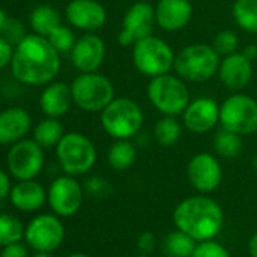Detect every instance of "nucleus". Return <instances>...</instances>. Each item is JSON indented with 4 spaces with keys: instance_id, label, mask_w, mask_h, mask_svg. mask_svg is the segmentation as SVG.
I'll use <instances>...</instances> for the list:
<instances>
[{
    "instance_id": "26",
    "label": "nucleus",
    "mask_w": 257,
    "mask_h": 257,
    "mask_svg": "<svg viewBox=\"0 0 257 257\" xmlns=\"http://www.w3.org/2000/svg\"><path fill=\"white\" fill-rule=\"evenodd\" d=\"M64 135H65L64 125L58 118H52V116H47L46 119L40 121L34 128V140L43 149L56 147Z\"/></svg>"
},
{
    "instance_id": "13",
    "label": "nucleus",
    "mask_w": 257,
    "mask_h": 257,
    "mask_svg": "<svg viewBox=\"0 0 257 257\" xmlns=\"http://www.w3.org/2000/svg\"><path fill=\"white\" fill-rule=\"evenodd\" d=\"M83 192V186L76 180L74 176H59L47 189V203L58 216H73L82 207Z\"/></svg>"
},
{
    "instance_id": "31",
    "label": "nucleus",
    "mask_w": 257,
    "mask_h": 257,
    "mask_svg": "<svg viewBox=\"0 0 257 257\" xmlns=\"http://www.w3.org/2000/svg\"><path fill=\"white\" fill-rule=\"evenodd\" d=\"M239 44H240V41H239L237 34L233 32V31H228V29L218 32V34L215 35L213 41H212V47H213V49L216 50V53H218L219 56H222V58L236 53L237 49H239Z\"/></svg>"
},
{
    "instance_id": "6",
    "label": "nucleus",
    "mask_w": 257,
    "mask_h": 257,
    "mask_svg": "<svg viewBox=\"0 0 257 257\" xmlns=\"http://www.w3.org/2000/svg\"><path fill=\"white\" fill-rule=\"evenodd\" d=\"M132 61L143 76L153 79L174 70L176 53L167 41L150 35L134 46Z\"/></svg>"
},
{
    "instance_id": "47",
    "label": "nucleus",
    "mask_w": 257,
    "mask_h": 257,
    "mask_svg": "<svg viewBox=\"0 0 257 257\" xmlns=\"http://www.w3.org/2000/svg\"><path fill=\"white\" fill-rule=\"evenodd\" d=\"M254 44H255V46H257V38H255V43H254Z\"/></svg>"
},
{
    "instance_id": "43",
    "label": "nucleus",
    "mask_w": 257,
    "mask_h": 257,
    "mask_svg": "<svg viewBox=\"0 0 257 257\" xmlns=\"http://www.w3.org/2000/svg\"><path fill=\"white\" fill-rule=\"evenodd\" d=\"M32 257H55V255H52V252H35Z\"/></svg>"
},
{
    "instance_id": "28",
    "label": "nucleus",
    "mask_w": 257,
    "mask_h": 257,
    "mask_svg": "<svg viewBox=\"0 0 257 257\" xmlns=\"http://www.w3.org/2000/svg\"><path fill=\"white\" fill-rule=\"evenodd\" d=\"M153 137L156 143L162 147H173L182 138V124L176 116L162 115L161 119L156 121L153 128Z\"/></svg>"
},
{
    "instance_id": "14",
    "label": "nucleus",
    "mask_w": 257,
    "mask_h": 257,
    "mask_svg": "<svg viewBox=\"0 0 257 257\" xmlns=\"http://www.w3.org/2000/svg\"><path fill=\"white\" fill-rule=\"evenodd\" d=\"M186 176L195 191L200 194H210L216 191L222 182V168L215 155L201 152L189 159Z\"/></svg>"
},
{
    "instance_id": "23",
    "label": "nucleus",
    "mask_w": 257,
    "mask_h": 257,
    "mask_svg": "<svg viewBox=\"0 0 257 257\" xmlns=\"http://www.w3.org/2000/svg\"><path fill=\"white\" fill-rule=\"evenodd\" d=\"M137 158L138 152L131 140H115L106 155L109 167L115 171H125L132 168V165L137 162Z\"/></svg>"
},
{
    "instance_id": "36",
    "label": "nucleus",
    "mask_w": 257,
    "mask_h": 257,
    "mask_svg": "<svg viewBox=\"0 0 257 257\" xmlns=\"http://www.w3.org/2000/svg\"><path fill=\"white\" fill-rule=\"evenodd\" d=\"M137 246H138L140 252H143V254H152L156 249V246H158L156 234L153 231H143L138 236Z\"/></svg>"
},
{
    "instance_id": "18",
    "label": "nucleus",
    "mask_w": 257,
    "mask_h": 257,
    "mask_svg": "<svg viewBox=\"0 0 257 257\" xmlns=\"http://www.w3.org/2000/svg\"><path fill=\"white\" fill-rule=\"evenodd\" d=\"M218 76L227 89L240 92L252 79V61L248 59L242 52L224 56L219 64Z\"/></svg>"
},
{
    "instance_id": "42",
    "label": "nucleus",
    "mask_w": 257,
    "mask_h": 257,
    "mask_svg": "<svg viewBox=\"0 0 257 257\" xmlns=\"http://www.w3.org/2000/svg\"><path fill=\"white\" fill-rule=\"evenodd\" d=\"M8 14L0 8V34H2V31L5 29V26H7V22H8Z\"/></svg>"
},
{
    "instance_id": "20",
    "label": "nucleus",
    "mask_w": 257,
    "mask_h": 257,
    "mask_svg": "<svg viewBox=\"0 0 257 257\" xmlns=\"http://www.w3.org/2000/svg\"><path fill=\"white\" fill-rule=\"evenodd\" d=\"M32 116L23 107L0 110V146H13L31 132Z\"/></svg>"
},
{
    "instance_id": "12",
    "label": "nucleus",
    "mask_w": 257,
    "mask_h": 257,
    "mask_svg": "<svg viewBox=\"0 0 257 257\" xmlns=\"http://www.w3.org/2000/svg\"><path fill=\"white\" fill-rule=\"evenodd\" d=\"M7 165L17 180H32L44 168V149L35 140H22L10 149Z\"/></svg>"
},
{
    "instance_id": "37",
    "label": "nucleus",
    "mask_w": 257,
    "mask_h": 257,
    "mask_svg": "<svg viewBox=\"0 0 257 257\" xmlns=\"http://www.w3.org/2000/svg\"><path fill=\"white\" fill-rule=\"evenodd\" d=\"M13 56H14V46L0 35V70L11 65Z\"/></svg>"
},
{
    "instance_id": "34",
    "label": "nucleus",
    "mask_w": 257,
    "mask_h": 257,
    "mask_svg": "<svg viewBox=\"0 0 257 257\" xmlns=\"http://www.w3.org/2000/svg\"><path fill=\"white\" fill-rule=\"evenodd\" d=\"M83 189L91 197L103 198V197H107L112 192V185L106 179H103L100 176H92V177L86 179V182L83 185Z\"/></svg>"
},
{
    "instance_id": "11",
    "label": "nucleus",
    "mask_w": 257,
    "mask_h": 257,
    "mask_svg": "<svg viewBox=\"0 0 257 257\" xmlns=\"http://www.w3.org/2000/svg\"><path fill=\"white\" fill-rule=\"evenodd\" d=\"M65 237V227L61 216L56 213H43L29 221L25 228V239L28 245L37 252L56 251Z\"/></svg>"
},
{
    "instance_id": "15",
    "label": "nucleus",
    "mask_w": 257,
    "mask_h": 257,
    "mask_svg": "<svg viewBox=\"0 0 257 257\" xmlns=\"http://www.w3.org/2000/svg\"><path fill=\"white\" fill-rule=\"evenodd\" d=\"M183 125L195 135H204L219 122V104L212 97L191 100L182 113Z\"/></svg>"
},
{
    "instance_id": "24",
    "label": "nucleus",
    "mask_w": 257,
    "mask_h": 257,
    "mask_svg": "<svg viewBox=\"0 0 257 257\" xmlns=\"http://www.w3.org/2000/svg\"><path fill=\"white\" fill-rule=\"evenodd\" d=\"M29 23L37 35L49 37L58 26H61V14L50 5H38L29 16Z\"/></svg>"
},
{
    "instance_id": "16",
    "label": "nucleus",
    "mask_w": 257,
    "mask_h": 257,
    "mask_svg": "<svg viewBox=\"0 0 257 257\" xmlns=\"http://www.w3.org/2000/svg\"><path fill=\"white\" fill-rule=\"evenodd\" d=\"M70 56L77 71L94 73L98 71V68L104 62L106 44L98 35L88 32L86 35L77 38L73 50L70 52Z\"/></svg>"
},
{
    "instance_id": "44",
    "label": "nucleus",
    "mask_w": 257,
    "mask_h": 257,
    "mask_svg": "<svg viewBox=\"0 0 257 257\" xmlns=\"http://www.w3.org/2000/svg\"><path fill=\"white\" fill-rule=\"evenodd\" d=\"M251 165H252V170H254L255 174H257V153L254 155V158H252V161H251Z\"/></svg>"
},
{
    "instance_id": "35",
    "label": "nucleus",
    "mask_w": 257,
    "mask_h": 257,
    "mask_svg": "<svg viewBox=\"0 0 257 257\" xmlns=\"http://www.w3.org/2000/svg\"><path fill=\"white\" fill-rule=\"evenodd\" d=\"M2 35L8 43H11L14 47L17 46V44H20L25 38H26V31H25V26H23V23L22 22H19L17 19H8V22H7V26H5V29L2 31Z\"/></svg>"
},
{
    "instance_id": "5",
    "label": "nucleus",
    "mask_w": 257,
    "mask_h": 257,
    "mask_svg": "<svg viewBox=\"0 0 257 257\" xmlns=\"http://www.w3.org/2000/svg\"><path fill=\"white\" fill-rule=\"evenodd\" d=\"M147 97L159 113L171 116L182 115L191 101V94L185 80L171 73L150 79Z\"/></svg>"
},
{
    "instance_id": "21",
    "label": "nucleus",
    "mask_w": 257,
    "mask_h": 257,
    "mask_svg": "<svg viewBox=\"0 0 257 257\" xmlns=\"http://www.w3.org/2000/svg\"><path fill=\"white\" fill-rule=\"evenodd\" d=\"M10 200L13 206L22 212H37L47 201V191L35 179L19 180L11 189Z\"/></svg>"
},
{
    "instance_id": "45",
    "label": "nucleus",
    "mask_w": 257,
    "mask_h": 257,
    "mask_svg": "<svg viewBox=\"0 0 257 257\" xmlns=\"http://www.w3.org/2000/svg\"><path fill=\"white\" fill-rule=\"evenodd\" d=\"M68 257H89V255H86L83 252H74V254H70Z\"/></svg>"
},
{
    "instance_id": "39",
    "label": "nucleus",
    "mask_w": 257,
    "mask_h": 257,
    "mask_svg": "<svg viewBox=\"0 0 257 257\" xmlns=\"http://www.w3.org/2000/svg\"><path fill=\"white\" fill-rule=\"evenodd\" d=\"M11 189H13V185H11V179L8 173L0 168V201L10 197Z\"/></svg>"
},
{
    "instance_id": "7",
    "label": "nucleus",
    "mask_w": 257,
    "mask_h": 257,
    "mask_svg": "<svg viewBox=\"0 0 257 257\" xmlns=\"http://www.w3.org/2000/svg\"><path fill=\"white\" fill-rule=\"evenodd\" d=\"M56 158L65 174L83 176L97 162V149L83 134L68 132L56 146Z\"/></svg>"
},
{
    "instance_id": "19",
    "label": "nucleus",
    "mask_w": 257,
    "mask_h": 257,
    "mask_svg": "<svg viewBox=\"0 0 257 257\" xmlns=\"http://www.w3.org/2000/svg\"><path fill=\"white\" fill-rule=\"evenodd\" d=\"M156 25L165 32L185 29L194 16L191 0H158L155 5Z\"/></svg>"
},
{
    "instance_id": "27",
    "label": "nucleus",
    "mask_w": 257,
    "mask_h": 257,
    "mask_svg": "<svg viewBox=\"0 0 257 257\" xmlns=\"http://www.w3.org/2000/svg\"><path fill=\"white\" fill-rule=\"evenodd\" d=\"M231 17L243 32L257 34V0H234Z\"/></svg>"
},
{
    "instance_id": "40",
    "label": "nucleus",
    "mask_w": 257,
    "mask_h": 257,
    "mask_svg": "<svg viewBox=\"0 0 257 257\" xmlns=\"http://www.w3.org/2000/svg\"><path fill=\"white\" fill-rule=\"evenodd\" d=\"M248 254L249 257H257V231L248 240Z\"/></svg>"
},
{
    "instance_id": "32",
    "label": "nucleus",
    "mask_w": 257,
    "mask_h": 257,
    "mask_svg": "<svg viewBox=\"0 0 257 257\" xmlns=\"http://www.w3.org/2000/svg\"><path fill=\"white\" fill-rule=\"evenodd\" d=\"M47 40L50 41V44H52L59 53H68V52H71L73 47H74V44H76V41H77L74 32H73L70 28L62 26V25L58 26V28L47 37Z\"/></svg>"
},
{
    "instance_id": "2",
    "label": "nucleus",
    "mask_w": 257,
    "mask_h": 257,
    "mask_svg": "<svg viewBox=\"0 0 257 257\" xmlns=\"http://www.w3.org/2000/svg\"><path fill=\"white\" fill-rule=\"evenodd\" d=\"M173 221L177 230L203 242L218 236L224 225V213L213 198L200 194L182 200L174 209Z\"/></svg>"
},
{
    "instance_id": "22",
    "label": "nucleus",
    "mask_w": 257,
    "mask_h": 257,
    "mask_svg": "<svg viewBox=\"0 0 257 257\" xmlns=\"http://www.w3.org/2000/svg\"><path fill=\"white\" fill-rule=\"evenodd\" d=\"M71 86L65 82H50L40 97L41 110L52 118L64 116L73 104Z\"/></svg>"
},
{
    "instance_id": "41",
    "label": "nucleus",
    "mask_w": 257,
    "mask_h": 257,
    "mask_svg": "<svg viewBox=\"0 0 257 257\" xmlns=\"http://www.w3.org/2000/svg\"><path fill=\"white\" fill-rule=\"evenodd\" d=\"M242 53H243L248 59L254 61V59L257 58V46H255V44H249V46H246V47L242 50Z\"/></svg>"
},
{
    "instance_id": "8",
    "label": "nucleus",
    "mask_w": 257,
    "mask_h": 257,
    "mask_svg": "<svg viewBox=\"0 0 257 257\" xmlns=\"http://www.w3.org/2000/svg\"><path fill=\"white\" fill-rule=\"evenodd\" d=\"M70 86L74 104L85 112H101L115 98L113 83L97 71L80 73Z\"/></svg>"
},
{
    "instance_id": "46",
    "label": "nucleus",
    "mask_w": 257,
    "mask_h": 257,
    "mask_svg": "<svg viewBox=\"0 0 257 257\" xmlns=\"http://www.w3.org/2000/svg\"><path fill=\"white\" fill-rule=\"evenodd\" d=\"M137 257H150V254H143V252H141V254H138Z\"/></svg>"
},
{
    "instance_id": "10",
    "label": "nucleus",
    "mask_w": 257,
    "mask_h": 257,
    "mask_svg": "<svg viewBox=\"0 0 257 257\" xmlns=\"http://www.w3.org/2000/svg\"><path fill=\"white\" fill-rule=\"evenodd\" d=\"M155 26V7L146 0H140L125 11L116 41L122 47H134L143 38L153 35Z\"/></svg>"
},
{
    "instance_id": "9",
    "label": "nucleus",
    "mask_w": 257,
    "mask_h": 257,
    "mask_svg": "<svg viewBox=\"0 0 257 257\" xmlns=\"http://www.w3.org/2000/svg\"><path fill=\"white\" fill-rule=\"evenodd\" d=\"M219 124L240 137L257 132V100L248 94L234 92L219 104Z\"/></svg>"
},
{
    "instance_id": "29",
    "label": "nucleus",
    "mask_w": 257,
    "mask_h": 257,
    "mask_svg": "<svg viewBox=\"0 0 257 257\" xmlns=\"http://www.w3.org/2000/svg\"><path fill=\"white\" fill-rule=\"evenodd\" d=\"M213 150L219 158L236 159L243 150L242 137L221 127V131H218L213 137Z\"/></svg>"
},
{
    "instance_id": "25",
    "label": "nucleus",
    "mask_w": 257,
    "mask_h": 257,
    "mask_svg": "<svg viewBox=\"0 0 257 257\" xmlns=\"http://www.w3.org/2000/svg\"><path fill=\"white\" fill-rule=\"evenodd\" d=\"M197 240L182 230H174L164 237L162 251L167 257H192Z\"/></svg>"
},
{
    "instance_id": "33",
    "label": "nucleus",
    "mask_w": 257,
    "mask_h": 257,
    "mask_svg": "<svg viewBox=\"0 0 257 257\" xmlns=\"http://www.w3.org/2000/svg\"><path fill=\"white\" fill-rule=\"evenodd\" d=\"M192 257H231L228 249L215 239L197 242Z\"/></svg>"
},
{
    "instance_id": "17",
    "label": "nucleus",
    "mask_w": 257,
    "mask_h": 257,
    "mask_svg": "<svg viewBox=\"0 0 257 257\" xmlns=\"http://www.w3.org/2000/svg\"><path fill=\"white\" fill-rule=\"evenodd\" d=\"M65 17L73 28L88 34L104 26L107 13L97 0H70L65 8Z\"/></svg>"
},
{
    "instance_id": "30",
    "label": "nucleus",
    "mask_w": 257,
    "mask_h": 257,
    "mask_svg": "<svg viewBox=\"0 0 257 257\" xmlns=\"http://www.w3.org/2000/svg\"><path fill=\"white\" fill-rule=\"evenodd\" d=\"M23 222L10 213H0V246L20 242L25 237Z\"/></svg>"
},
{
    "instance_id": "38",
    "label": "nucleus",
    "mask_w": 257,
    "mask_h": 257,
    "mask_svg": "<svg viewBox=\"0 0 257 257\" xmlns=\"http://www.w3.org/2000/svg\"><path fill=\"white\" fill-rule=\"evenodd\" d=\"M0 257H31L29 255V249L26 245L16 242L7 246H2V252H0Z\"/></svg>"
},
{
    "instance_id": "1",
    "label": "nucleus",
    "mask_w": 257,
    "mask_h": 257,
    "mask_svg": "<svg viewBox=\"0 0 257 257\" xmlns=\"http://www.w3.org/2000/svg\"><path fill=\"white\" fill-rule=\"evenodd\" d=\"M61 70V53L50 44L47 37L37 34L14 47L11 61L13 76L25 85L41 86L55 80Z\"/></svg>"
},
{
    "instance_id": "4",
    "label": "nucleus",
    "mask_w": 257,
    "mask_h": 257,
    "mask_svg": "<svg viewBox=\"0 0 257 257\" xmlns=\"http://www.w3.org/2000/svg\"><path fill=\"white\" fill-rule=\"evenodd\" d=\"M221 56L212 44H189L183 47L174 61V71L185 82L203 83L218 74Z\"/></svg>"
},
{
    "instance_id": "3",
    "label": "nucleus",
    "mask_w": 257,
    "mask_h": 257,
    "mask_svg": "<svg viewBox=\"0 0 257 257\" xmlns=\"http://www.w3.org/2000/svg\"><path fill=\"white\" fill-rule=\"evenodd\" d=\"M103 131L113 140H132L144 125V110L131 97H115L101 112Z\"/></svg>"
}]
</instances>
